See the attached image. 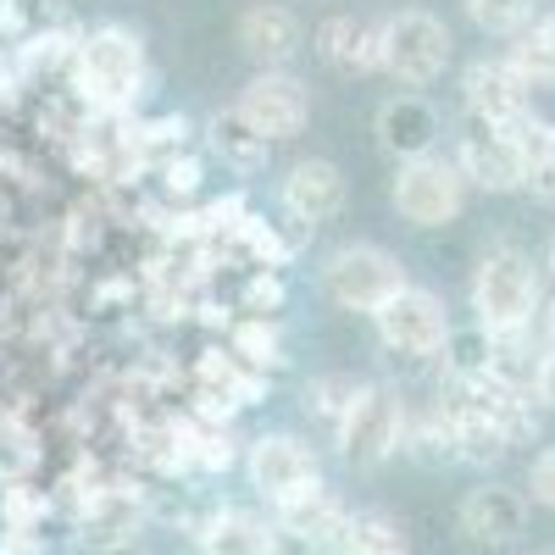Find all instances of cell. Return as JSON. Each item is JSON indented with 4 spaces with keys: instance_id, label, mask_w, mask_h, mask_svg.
<instances>
[{
    "instance_id": "e0dca14e",
    "label": "cell",
    "mask_w": 555,
    "mask_h": 555,
    "mask_svg": "<svg viewBox=\"0 0 555 555\" xmlns=\"http://www.w3.org/2000/svg\"><path fill=\"white\" fill-rule=\"evenodd\" d=\"M278 512V539H289L295 550H339V528H345V505L334 500L328 483H311L306 494L284 500V505H272Z\"/></svg>"
},
{
    "instance_id": "7a4b0ae2",
    "label": "cell",
    "mask_w": 555,
    "mask_h": 555,
    "mask_svg": "<svg viewBox=\"0 0 555 555\" xmlns=\"http://www.w3.org/2000/svg\"><path fill=\"white\" fill-rule=\"evenodd\" d=\"M73 73H78V89L101 112H122L145 95V39L122 23H101L78 39L73 51Z\"/></svg>"
},
{
    "instance_id": "7402d4cb",
    "label": "cell",
    "mask_w": 555,
    "mask_h": 555,
    "mask_svg": "<svg viewBox=\"0 0 555 555\" xmlns=\"http://www.w3.org/2000/svg\"><path fill=\"white\" fill-rule=\"evenodd\" d=\"M339 555H411V544L389 512H345Z\"/></svg>"
},
{
    "instance_id": "d6986e66",
    "label": "cell",
    "mask_w": 555,
    "mask_h": 555,
    "mask_svg": "<svg viewBox=\"0 0 555 555\" xmlns=\"http://www.w3.org/2000/svg\"><path fill=\"white\" fill-rule=\"evenodd\" d=\"M195 544H201V555H278L284 550L278 522H261L256 512H234V505L201 517L195 522Z\"/></svg>"
},
{
    "instance_id": "4316f807",
    "label": "cell",
    "mask_w": 555,
    "mask_h": 555,
    "mask_svg": "<svg viewBox=\"0 0 555 555\" xmlns=\"http://www.w3.org/2000/svg\"><path fill=\"white\" fill-rule=\"evenodd\" d=\"M505 62H512V67L528 78V89L555 83V51L544 44L539 28H517V34H512V51H505Z\"/></svg>"
},
{
    "instance_id": "7c38bea8",
    "label": "cell",
    "mask_w": 555,
    "mask_h": 555,
    "mask_svg": "<svg viewBox=\"0 0 555 555\" xmlns=\"http://www.w3.org/2000/svg\"><path fill=\"white\" fill-rule=\"evenodd\" d=\"M350 201V183L339 172V162L328 156H306L289 167V178L278 183V206H284V217L300 228V234H317L322 222H334Z\"/></svg>"
},
{
    "instance_id": "ba28073f",
    "label": "cell",
    "mask_w": 555,
    "mask_h": 555,
    "mask_svg": "<svg viewBox=\"0 0 555 555\" xmlns=\"http://www.w3.org/2000/svg\"><path fill=\"white\" fill-rule=\"evenodd\" d=\"M450 162H455L461 178H467V190H483V195H517L522 190V162H517L512 133H505L500 122L473 117V112L455 117Z\"/></svg>"
},
{
    "instance_id": "5bb4252c",
    "label": "cell",
    "mask_w": 555,
    "mask_h": 555,
    "mask_svg": "<svg viewBox=\"0 0 555 555\" xmlns=\"http://www.w3.org/2000/svg\"><path fill=\"white\" fill-rule=\"evenodd\" d=\"M373 133H378V151L395 156V162H416V156H434L439 139H444V112L405 89V95H389L373 117Z\"/></svg>"
},
{
    "instance_id": "8992f818",
    "label": "cell",
    "mask_w": 555,
    "mask_h": 555,
    "mask_svg": "<svg viewBox=\"0 0 555 555\" xmlns=\"http://www.w3.org/2000/svg\"><path fill=\"white\" fill-rule=\"evenodd\" d=\"M373 328H378V345L400 361H434L450 339V311L434 289L423 284H405L395 289L378 311H373Z\"/></svg>"
},
{
    "instance_id": "83f0119b",
    "label": "cell",
    "mask_w": 555,
    "mask_h": 555,
    "mask_svg": "<svg viewBox=\"0 0 555 555\" xmlns=\"http://www.w3.org/2000/svg\"><path fill=\"white\" fill-rule=\"evenodd\" d=\"M467 17H473L483 34H505V39H512L517 28H528L533 0H467Z\"/></svg>"
},
{
    "instance_id": "ac0fdd59",
    "label": "cell",
    "mask_w": 555,
    "mask_h": 555,
    "mask_svg": "<svg viewBox=\"0 0 555 555\" xmlns=\"http://www.w3.org/2000/svg\"><path fill=\"white\" fill-rule=\"evenodd\" d=\"M306 44V23L289 12V7H272V0H261V7H250L240 17V51L256 62V67H289L300 56Z\"/></svg>"
},
{
    "instance_id": "52a82bcc",
    "label": "cell",
    "mask_w": 555,
    "mask_h": 555,
    "mask_svg": "<svg viewBox=\"0 0 555 555\" xmlns=\"http://www.w3.org/2000/svg\"><path fill=\"white\" fill-rule=\"evenodd\" d=\"M400 439H405V400L384 384H361L334 434L339 455L350 467H384L389 455H400Z\"/></svg>"
},
{
    "instance_id": "277c9868",
    "label": "cell",
    "mask_w": 555,
    "mask_h": 555,
    "mask_svg": "<svg viewBox=\"0 0 555 555\" xmlns=\"http://www.w3.org/2000/svg\"><path fill=\"white\" fill-rule=\"evenodd\" d=\"M455 56V39L444 28V17L423 12V7H405V12H389L384 17V73L400 83V89H428L444 78Z\"/></svg>"
},
{
    "instance_id": "2e32d148",
    "label": "cell",
    "mask_w": 555,
    "mask_h": 555,
    "mask_svg": "<svg viewBox=\"0 0 555 555\" xmlns=\"http://www.w3.org/2000/svg\"><path fill=\"white\" fill-rule=\"evenodd\" d=\"M461 533L478 544H517L528 533V494L512 483H478L461 500Z\"/></svg>"
},
{
    "instance_id": "44dd1931",
    "label": "cell",
    "mask_w": 555,
    "mask_h": 555,
    "mask_svg": "<svg viewBox=\"0 0 555 555\" xmlns=\"http://www.w3.org/2000/svg\"><path fill=\"white\" fill-rule=\"evenodd\" d=\"M206 145L222 167H234V172H261L267 156H272V139L240 106H222V112L206 117Z\"/></svg>"
},
{
    "instance_id": "d6a6232c",
    "label": "cell",
    "mask_w": 555,
    "mask_h": 555,
    "mask_svg": "<svg viewBox=\"0 0 555 555\" xmlns=\"http://www.w3.org/2000/svg\"><path fill=\"white\" fill-rule=\"evenodd\" d=\"M544 267H550V278H555V240H550V256H544Z\"/></svg>"
},
{
    "instance_id": "836d02e7",
    "label": "cell",
    "mask_w": 555,
    "mask_h": 555,
    "mask_svg": "<svg viewBox=\"0 0 555 555\" xmlns=\"http://www.w3.org/2000/svg\"><path fill=\"white\" fill-rule=\"evenodd\" d=\"M550 339H555V306H550Z\"/></svg>"
},
{
    "instance_id": "4fadbf2b",
    "label": "cell",
    "mask_w": 555,
    "mask_h": 555,
    "mask_svg": "<svg viewBox=\"0 0 555 555\" xmlns=\"http://www.w3.org/2000/svg\"><path fill=\"white\" fill-rule=\"evenodd\" d=\"M311 44H317L322 67L339 73V78H373V73H384V17L334 12V17L317 23Z\"/></svg>"
},
{
    "instance_id": "4dcf8cb0",
    "label": "cell",
    "mask_w": 555,
    "mask_h": 555,
    "mask_svg": "<svg viewBox=\"0 0 555 555\" xmlns=\"http://www.w3.org/2000/svg\"><path fill=\"white\" fill-rule=\"evenodd\" d=\"M533 400L555 411V345L539 356V373H533Z\"/></svg>"
},
{
    "instance_id": "9a60e30c",
    "label": "cell",
    "mask_w": 555,
    "mask_h": 555,
    "mask_svg": "<svg viewBox=\"0 0 555 555\" xmlns=\"http://www.w3.org/2000/svg\"><path fill=\"white\" fill-rule=\"evenodd\" d=\"M461 106H467L473 117H483V122L505 128L522 112H533V89L505 56H478V62H467V73H461Z\"/></svg>"
},
{
    "instance_id": "9c48e42d",
    "label": "cell",
    "mask_w": 555,
    "mask_h": 555,
    "mask_svg": "<svg viewBox=\"0 0 555 555\" xmlns=\"http://www.w3.org/2000/svg\"><path fill=\"white\" fill-rule=\"evenodd\" d=\"M145 528H151V494L145 489H133V483H95V489H83V505H78V544L83 550L117 555Z\"/></svg>"
},
{
    "instance_id": "5b68a950",
    "label": "cell",
    "mask_w": 555,
    "mask_h": 555,
    "mask_svg": "<svg viewBox=\"0 0 555 555\" xmlns=\"http://www.w3.org/2000/svg\"><path fill=\"white\" fill-rule=\"evenodd\" d=\"M389 206L411 228H450L461 217V206H467V178H461L455 162L439 156V151L400 162V172L389 183Z\"/></svg>"
},
{
    "instance_id": "603a6c76",
    "label": "cell",
    "mask_w": 555,
    "mask_h": 555,
    "mask_svg": "<svg viewBox=\"0 0 555 555\" xmlns=\"http://www.w3.org/2000/svg\"><path fill=\"white\" fill-rule=\"evenodd\" d=\"M400 450H405L411 461H423V467H461L455 434H450V423H444L439 405H428L423 416L405 411V439H400Z\"/></svg>"
},
{
    "instance_id": "ffe728a7",
    "label": "cell",
    "mask_w": 555,
    "mask_h": 555,
    "mask_svg": "<svg viewBox=\"0 0 555 555\" xmlns=\"http://www.w3.org/2000/svg\"><path fill=\"white\" fill-rule=\"evenodd\" d=\"M505 133H512L517 162H522V190L555 206V122L539 112H522L517 122H505Z\"/></svg>"
},
{
    "instance_id": "f546056e",
    "label": "cell",
    "mask_w": 555,
    "mask_h": 555,
    "mask_svg": "<svg viewBox=\"0 0 555 555\" xmlns=\"http://www.w3.org/2000/svg\"><path fill=\"white\" fill-rule=\"evenodd\" d=\"M528 489H533V500L544 505V512H555V444L533 461V473H528Z\"/></svg>"
},
{
    "instance_id": "6da1fadb",
    "label": "cell",
    "mask_w": 555,
    "mask_h": 555,
    "mask_svg": "<svg viewBox=\"0 0 555 555\" xmlns=\"http://www.w3.org/2000/svg\"><path fill=\"white\" fill-rule=\"evenodd\" d=\"M473 322L489 334H528L544 311V284L539 267L517 245H489L473 267Z\"/></svg>"
},
{
    "instance_id": "d4e9b609",
    "label": "cell",
    "mask_w": 555,
    "mask_h": 555,
    "mask_svg": "<svg viewBox=\"0 0 555 555\" xmlns=\"http://www.w3.org/2000/svg\"><path fill=\"white\" fill-rule=\"evenodd\" d=\"M356 378H345V373H322V378H311L306 384V416L317 428H328V434H339V423H345V411H350V400H356Z\"/></svg>"
},
{
    "instance_id": "e575fe53",
    "label": "cell",
    "mask_w": 555,
    "mask_h": 555,
    "mask_svg": "<svg viewBox=\"0 0 555 555\" xmlns=\"http://www.w3.org/2000/svg\"><path fill=\"white\" fill-rule=\"evenodd\" d=\"M533 555H555V550H533Z\"/></svg>"
},
{
    "instance_id": "30bf717a",
    "label": "cell",
    "mask_w": 555,
    "mask_h": 555,
    "mask_svg": "<svg viewBox=\"0 0 555 555\" xmlns=\"http://www.w3.org/2000/svg\"><path fill=\"white\" fill-rule=\"evenodd\" d=\"M245 478H250V489L267 505H284V500L306 494L311 483H322V467H317V450L306 439H295V434H261L245 450Z\"/></svg>"
},
{
    "instance_id": "cb8c5ba5",
    "label": "cell",
    "mask_w": 555,
    "mask_h": 555,
    "mask_svg": "<svg viewBox=\"0 0 555 555\" xmlns=\"http://www.w3.org/2000/svg\"><path fill=\"white\" fill-rule=\"evenodd\" d=\"M528 334H533V328H528ZM528 334H489V378L533 395V373H539V356H544V350H533Z\"/></svg>"
},
{
    "instance_id": "484cf974",
    "label": "cell",
    "mask_w": 555,
    "mask_h": 555,
    "mask_svg": "<svg viewBox=\"0 0 555 555\" xmlns=\"http://www.w3.org/2000/svg\"><path fill=\"white\" fill-rule=\"evenodd\" d=\"M444 378H489V328H450L444 339Z\"/></svg>"
},
{
    "instance_id": "1f68e13d",
    "label": "cell",
    "mask_w": 555,
    "mask_h": 555,
    "mask_svg": "<svg viewBox=\"0 0 555 555\" xmlns=\"http://www.w3.org/2000/svg\"><path fill=\"white\" fill-rule=\"evenodd\" d=\"M533 28H539V34H544V44H550V51H555V12H550V17H539V23H533Z\"/></svg>"
},
{
    "instance_id": "f1b7e54d",
    "label": "cell",
    "mask_w": 555,
    "mask_h": 555,
    "mask_svg": "<svg viewBox=\"0 0 555 555\" xmlns=\"http://www.w3.org/2000/svg\"><path fill=\"white\" fill-rule=\"evenodd\" d=\"M234 356L250 366H284V339H278V328H267V317H256L234 334Z\"/></svg>"
},
{
    "instance_id": "8fae6325",
    "label": "cell",
    "mask_w": 555,
    "mask_h": 555,
    "mask_svg": "<svg viewBox=\"0 0 555 555\" xmlns=\"http://www.w3.org/2000/svg\"><path fill=\"white\" fill-rule=\"evenodd\" d=\"M234 106L272 139V145H284V139H300L306 122H311V89L289 67H256V78L245 83V95Z\"/></svg>"
},
{
    "instance_id": "3957f363",
    "label": "cell",
    "mask_w": 555,
    "mask_h": 555,
    "mask_svg": "<svg viewBox=\"0 0 555 555\" xmlns=\"http://www.w3.org/2000/svg\"><path fill=\"white\" fill-rule=\"evenodd\" d=\"M317 284H322V295H328L339 311H366V317H373L395 289L411 284V278H405V267H400L395 250L366 245V240H350V245H339V250L322 256Z\"/></svg>"
}]
</instances>
